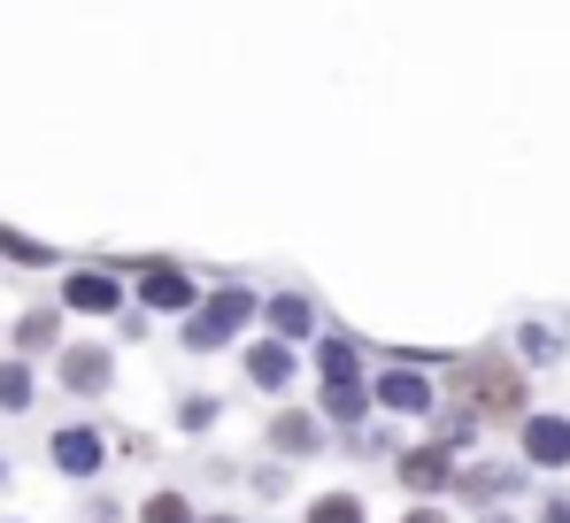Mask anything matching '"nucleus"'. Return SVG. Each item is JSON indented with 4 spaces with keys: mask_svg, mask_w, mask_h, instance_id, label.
Instances as JSON below:
<instances>
[{
    "mask_svg": "<svg viewBox=\"0 0 570 523\" xmlns=\"http://www.w3.org/2000/svg\"><path fill=\"white\" fill-rule=\"evenodd\" d=\"M316 523H363L355 501H316Z\"/></svg>",
    "mask_w": 570,
    "mask_h": 523,
    "instance_id": "obj_12",
    "label": "nucleus"
},
{
    "mask_svg": "<svg viewBox=\"0 0 570 523\" xmlns=\"http://www.w3.org/2000/svg\"><path fill=\"white\" fill-rule=\"evenodd\" d=\"M278 446H285V454H301V446H316V424H308V416H285V424H278Z\"/></svg>",
    "mask_w": 570,
    "mask_h": 523,
    "instance_id": "obj_10",
    "label": "nucleus"
},
{
    "mask_svg": "<svg viewBox=\"0 0 570 523\" xmlns=\"http://www.w3.org/2000/svg\"><path fill=\"white\" fill-rule=\"evenodd\" d=\"M455 401H463L471 416H517V408H524V377H517L509 362H463V369H455Z\"/></svg>",
    "mask_w": 570,
    "mask_h": 523,
    "instance_id": "obj_1",
    "label": "nucleus"
},
{
    "mask_svg": "<svg viewBox=\"0 0 570 523\" xmlns=\"http://www.w3.org/2000/svg\"><path fill=\"white\" fill-rule=\"evenodd\" d=\"M62 377H70L78 393H100V385H108V354L78 347V354H70V362H62Z\"/></svg>",
    "mask_w": 570,
    "mask_h": 523,
    "instance_id": "obj_4",
    "label": "nucleus"
},
{
    "mask_svg": "<svg viewBox=\"0 0 570 523\" xmlns=\"http://www.w3.org/2000/svg\"><path fill=\"white\" fill-rule=\"evenodd\" d=\"M55 462H62V470H94L100 446H94L86 432H62V438H55Z\"/></svg>",
    "mask_w": 570,
    "mask_h": 523,
    "instance_id": "obj_7",
    "label": "nucleus"
},
{
    "mask_svg": "<svg viewBox=\"0 0 570 523\" xmlns=\"http://www.w3.org/2000/svg\"><path fill=\"white\" fill-rule=\"evenodd\" d=\"M239 316H247V300H239V293H224V300H208V316L193 324V347H216V339H224V332H232Z\"/></svg>",
    "mask_w": 570,
    "mask_h": 523,
    "instance_id": "obj_2",
    "label": "nucleus"
},
{
    "mask_svg": "<svg viewBox=\"0 0 570 523\" xmlns=\"http://www.w3.org/2000/svg\"><path fill=\"white\" fill-rule=\"evenodd\" d=\"M147 300L155 308H186V277L178 269H147Z\"/></svg>",
    "mask_w": 570,
    "mask_h": 523,
    "instance_id": "obj_8",
    "label": "nucleus"
},
{
    "mask_svg": "<svg viewBox=\"0 0 570 523\" xmlns=\"http://www.w3.org/2000/svg\"><path fill=\"white\" fill-rule=\"evenodd\" d=\"M70 308H86V316L116 308V285H108V277H70Z\"/></svg>",
    "mask_w": 570,
    "mask_h": 523,
    "instance_id": "obj_6",
    "label": "nucleus"
},
{
    "mask_svg": "<svg viewBox=\"0 0 570 523\" xmlns=\"http://www.w3.org/2000/svg\"><path fill=\"white\" fill-rule=\"evenodd\" d=\"M409 523H448V516H432V509H416V516H409Z\"/></svg>",
    "mask_w": 570,
    "mask_h": 523,
    "instance_id": "obj_16",
    "label": "nucleus"
},
{
    "mask_svg": "<svg viewBox=\"0 0 570 523\" xmlns=\"http://www.w3.org/2000/svg\"><path fill=\"white\" fill-rule=\"evenodd\" d=\"M524 454H532V462H570V424L540 416V424L524 432Z\"/></svg>",
    "mask_w": 570,
    "mask_h": 523,
    "instance_id": "obj_3",
    "label": "nucleus"
},
{
    "mask_svg": "<svg viewBox=\"0 0 570 523\" xmlns=\"http://www.w3.org/2000/svg\"><path fill=\"white\" fill-rule=\"evenodd\" d=\"M0 247H8L16 262H47V247H31V239H16V231H0Z\"/></svg>",
    "mask_w": 570,
    "mask_h": 523,
    "instance_id": "obj_15",
    "label": "nucleus"
},
{
    "mask_svg": "<svg viewBox=\"0 0 570 523\" xmlns=\"http://www.w3.org/2000/svg\"><path fill=\"white\" fill-rule=\"evenodd\" d=\"M255 377H263V385H285V377H293V354L285 347H255Z\"/></svg>",
    "mask_w": 570,
    "mask_h": 523,
    "instance_id": "obj_9",
    "label": "nucleus"
},
{
    "mask_svg": "<svg viewBox=\"0 0 570 523\" xmlns=\"http://www.w3.org/2000/svg\"><path fill=\"white\" fill-rule=\"evenodd\" d=\"M147 523H193V516H186V501H170V493H163V501L147 509Z\"/></svg>",
    "mask_w": 570,
    "mask_h": 523,
    "instance_id": "obj_14",
    "label": "nucleus"
},
{
    "mask_svg": "<svg viewBox=\"0 0 570 523\" xmlns=\"http://www.w3.org/2000/svg\"><path fill=\"white\" fill-rule=\"evenodd\" d=\"M401 477H409L416 493H432V485L448 477V454H440V446H424V454H409V462H401Z\"/></svg>",
    "mask_w": 570,
    "mask_h": 523,
    "instance_id": "obj_5",
    "label": "nucleus"
},
{
    "mask_svg": "<svg viewBox=\"0 0 570 523\" xmlns=\"http://www.w3.org/2000/svg\"><path fill=\"white\" fill-rule=\"evenodd\" d=\"M385 401H393V408H416L424 385H416V377H385Z\"/></svg>",
    "mask_w": 570,
    "mask_h": 523,
    "instance_id": "obj_11",
    "label": "nucleus"
},
{
    "mask_svg": "<svg viewBox=\"0 0 570 523\" xmlns=\"http://www.w3.org/2000/svg\"><path fill=\"white\" fill-rule=\"evenodd\" d=\"M271 316H278V332H308V308H301V300H278Z\"/></svg>",
    "mask_w": 570,
    "mask_h": 523,
    "instance_id": "obj_13",
    "label": "nucleus"
}]
</instances>
